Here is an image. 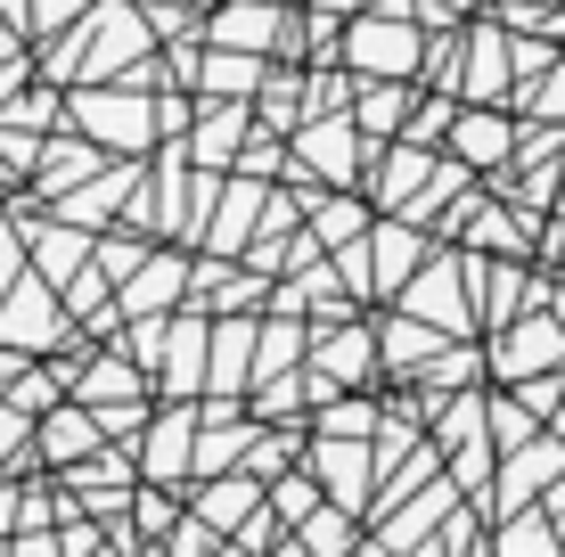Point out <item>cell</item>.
Listing matches in <instances>:
<instances>
[{
    "mask_svg": "<svg viewBox=\"0 0 565 557\" xmlns=\"http://www.w3.org/2000/svg\"><path fill=\"white\" fill-rule=\"evenodd\" d=\"M500 148H509V124H492V115H467L459 124V157L467 164H492Z\"/></svg>",
    "mask_w": 565,
    "mask_h": 557,
    "instance_id": "obj_3",
    "label": "cell"
},
{
    "mask_svg": "<svg viewBox=\"0 0 565 557\" xmlns=\"http://www.w3.org/2000/svg\"><path fill=\"white\" fill-rule=\"evenodd\" d=\"M222 42L270 50V42H279V9H230V17H222Z\"/></svg>",
    "mask_w": 565,
    "mask_h": 557,
    "instance_id": "obj_2",
    "label": "cell"
},
{
    "mask_svg": "<svg viewBox=\"0 0 565 557\" xmlns=\"http://www.w3.org/2000/svg\"><path fill=\"white\" fill-rule=\"evenodd\" d=\"M353 57H361V66H411V57H418V33L411 25H353Z\"/></svg>",
    "mask_w": 565,
    "mask_h": 557,
    "instance_id": "obj_1",
    "label": "cell"
},
{
    "mask_svg": "<svg viewBox=\"0 0 565 557\" xmlns=\"http://www.w3.org/2000/svg\"><path fill=\"white\" fill-rule=\"evenodd\" d=\"M83 107H90V124H99V131H124V140H140V131H148L140 99H83Z\"/></svg>",
    "mask_w": 565,
    "mask_h": 557,
    "instance_id": "obj_5",
    "label": "cell"
},
{
    "mask_svg": "<svg viewBox=\"0 0 565 557\" xmlns=\"http://www.w3.org/2000/svg\"><path fill=\"white\" fill-rule=\"evenodd\" d=\"M565 344H557V329H524V336H509V353H500V369H533V361H557Z\"/></svg>",
    "mask_w": 565,
    "mask_h": 557,
    "instance_id": "obj_4",
    "label": "cell"
},
{
    "mask_svg": "<svg viewBox=\"0 0 565 557\" xmlns=\"http://www.w3.org/2000/svg\"><path fill=\"white\" fill-rule=\"evenodd\" d=\"M411 229H377V271H385V287H402V271H411Z\"/></svg>",
    "mask_w": 565,
    "mask_h": 557,
    "instance_id": "obj_6",
    "label": "cell"
},
{
    "mask_svg": "<svg viewBox=\"0 0 565 557\" xmlns=\"http://www.w3.org/2000/svg\"><path fill=\"white\" fill-rule=\"evenodd\" d=\"M443 279H451V271H426V287H418V312H435V320H459V287H443Z\"/></svg>",
    "mask_w": 565,
    "mask_h": 557,
    "instance_id": "obj_7",
    "label": "cell"
},
{
    "mask_svg": "<svg viewBox=\"0 0 565 557\" xmlns=\"http://www.w3.org/2000/svg\"><path fill=\"white\" fill-rule=\"evenodd\" d=\"M328 9H344V0H328Z\"/></svg>",
    "mask_w": 565,
    "mask_h": 557,
    "instance_id": "obj_9",
    "label": "cell"
},
{
    "mask_svg": "<svg viewBox=\"0 0 565 557\" xmlns=\"http://www.w3.org/2000/svg\"><path fill=\"white\" fill-rule=\"evenodd\" d=\"M557 435H565V410H557Z\"/></svg>",
    "mask_w": 565,
    "mask_h": 557,
    "instance_id": "obj_8",
    "label": "cell"
}]
</instances>
